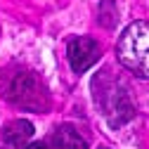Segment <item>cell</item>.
<instances>
[{
	"mask_svg": "<svg viewBox=\"0 0 149 149\" xmlns=\"http://www.w3.org/2000/svg\"><path fill=\"white\" fill-rule=\"evenodd\" d=\"M26 149H47V147H45V144H40V142H38V144H31V147H26Z\"/></svg>",
	"mask_w": 149,
	"mask_h": 149,
	"instance_id": "cell-5",
	"label": "cell"
},
{
	"mask_svg": "<svg viewBox=\"0 0 149 149\" xmlns=\"http://www.w3.org/2000/svg\"><path fill=\"white\" fill-rule=\"evenodd\" d=\"M116 52L125 69H130L142 78H149V24L147 22L130 24L121 33Z\"/></svg>",
	"mask_w": 149,
	"mask_h": 149,
	"instance_id": "cell-1",
	"label": "cell"
},
{
	"mask_svg": "<svg viewBox=\"0 0 149 149\" xmlns=\"http://www.w3.org/2000/svg\"><path fill=\"white\" fill-rule=\"evenodd\" d=\"M66 57H69V64L73 71L83 73L100 59V45H97V40L88 38V36H78V38H73L69 43Z\"/></svg>",
	"mask_w": 149,
	"mask_h": 149,
	"instance_id": "cell-2",
	"label": "cell"
},
{
	"mask_svg": "<svg viewBox=\"0 0 149 149\" xmlns=\"http://www.w3.org/2000/svg\"><path fill=\"white\" fill-rule=\"evenodd\" d=\"M31 135H33V125H31L29 121H12V123L5 128V140H7L12 147H17V149H22V147L29 142Z\"/></svg>",
	"mask_w": 149,
	"mask_h": 149,
	"instance_id": "cell-3",
	"label": "cell"
},
{
	"mask_svg": "<svg viewBox=\"0 0 149 149\" xmlns=\"http://www.w3.org/2000/svg\"><path fill=\"white\" fill-rule=\"evenodd\" d=\"M64 149H88V147H85V142H83V140L73 137V142H71V144H66Z\"/></svg>",
	"mask_w": 149,
	"mask_h": 149,
	"instance_id": "cell-4",
	"label": "cell"
}]
</instances>
